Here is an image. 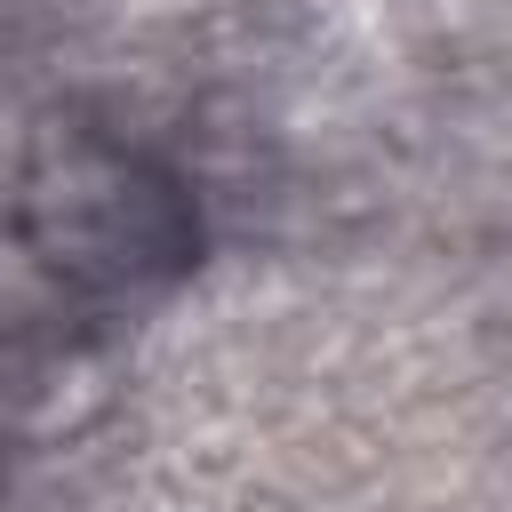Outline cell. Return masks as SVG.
Listing matches in <instances>:
<instances>
[{
    "instance_id": "1",
    "label": "cell",
    "mask_w": 512,
    "mask_h": 512,
    "mask_svg": "<svg viewBox=\"0 0 512 512\" xmlns=\"http://www.w3.org/2000/svg\"><path fill=\"white\" fill-rule=\"evenodd\" d=\"M24 232H32L40 264L64 288H88V296H120V288L168 280L192 256L184 192L152 160L120 152V144H96V136H72L64 152H48L32 168Z\"/></svg>"
}]
</instances>
